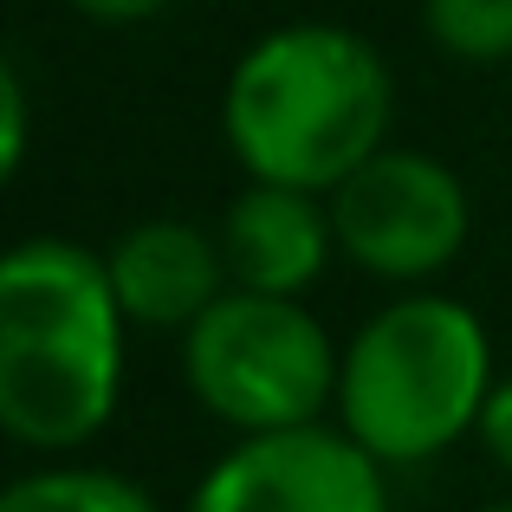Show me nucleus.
I'll use <instances>...</instances> for the list:
<instances>
[{
	"label": "nucleus",
	"mask_w": 512,
	"mask_h": 512,
	"mask_svg": "<svg viewBox=\"0 0 512 512\" xmlns=\"http://www.w3.org/2000/svg\"><path fill=\"white\" fill-rule=\"evenodd\" d=\"M389 65L344 26H279L240 52L221 130L253 182L331 195L389 150Z\"/></svg>",
	"instance_id": "obj_2"
},
{
	"label": "nucleus",
	"mask_w": 512,
	"mask_h": 512,
	"mask_svg": "<svg viewBox=\"0 0 512 512\" xmlns=\"http://www.w3.org/2000/svg\"><path fill=\"white\" fill-rule=\"evenodd\" d=\"M78 13H91V20H104V26H130V20H150L163 0H72Z\"/></svg>",
	"instance_id": "obj_13"
},
{
	"label": "nucleus",
	"mask_w": 512,
	"mask_h": 512,
	"mask_svg": "<svg viewBox=\"0 0 512 512\" xmlns=\"http://www.w3.org/2000/svg\"><path fill=\"white\" fill-rule=\"evenodd\" d=\"M428 39L461 65L512 59V0H428Z\"/></svg>",
	"instance_id": "obj_10"
},
{
	"label": "nucleus",
	"mask_w": 512,
	"mask_h": 512,
	"mask_svg": "<svg viewBox=\"0 0 512 512\" xmlns=\"http://www.w3.org/2000/svg\"><path fill=\"white\" fill-rule=\"evenodd\" d=\"M0 512H163L137 480L111 467H46L0 493Z\"/></svg>",
	"instance_id": "obj_9"
},
{
	"label": "nucleus",
	"mask_w": 512,
	"mask_h": 512,
	"mask_svg": "<svg viewBox=\"0 0 512 512\" xmlns=\"http://www.w3.org/2000/svg\"><path fill=\"white\" fill-rule=\"evenodd\" d=\"M325 208L344 260H357L376 279H396V286L448 273L474 227L461 175L428 150L370 156L344 188H331Z\"/></svg>",
	"instance_id": "obj_5"
},
{
	"label": "nucleus",
	"mask_w": 512,
	"mask_h": 512,
	"mask_svg": "<svg viewBox=\"0 0 512 512\" xmlns=\"http://www.w3.org/2000/svg\"><path fill=\"white\" fill-rule=\"evenodd\" d=\"M111 286L130 325L143 331H188L214 299H227V260H221V234L195 221H137L111 253Z\"/></svg>",
	"instance_id": "obj_7"
},
{
	"label": "nucleus",
	"mask_w": 512,
	"mask_h": 512,
	"mask_svg": "<svg viewBox=\"0 0 512 512\" xmlns=\"http://www.w3.org/2000/svg\"><path fill=\"white\" fill-rule=\"evenodd\" d=\"M480 441H487V454L512 474V376H506V383H493L487 415H480Z\"/></svg>",
	"instance_id": "obj_12"
},
{
	"label": "nucleus",
	"mask_w": 512,
	"mask_h": 512,
	"mask_svg": "<svg viewBox=\"0 0 512 512\" xmlns=\"http://www.w3.org/2000/svg\"><path fill=\"white\" fill-rule=\"evenodd\" d=\"M344 357L299 299L227 292L182 331L188 396L234 435H286L312 428L338 402Z\"/></svg>",
	"instance_id": "obj_4"
},
{
	"label": "nucleus",
	"mask_w": 512,
	"mask_h": 512,
	"mask_svg": "<svg viewBox=\"0 0 512 512\" xmlns=\"http://www.w3.org/2000/svg\"><path fill=\"white\" fill-rule=\"evenodd\" d=\"M0 169H20V156H26V78H20V65H0Z\"/></svg>",
	"instance_id": "obj_11"
},
{
	"label": "nucleus",
	"mask_w": 512,
	"mask_h": 512,
	"mask_svg": "<svg viewBox=\"0 0 512 512\" xmlns=\"http://www.w3.org/2000/svg\"><path fill=\"white\" fill-rule=\"evenodd\" d=\"M124 325L111 260L20 240L0 260V428L20 448H85L124 396Z\"/></svg>",
	"instance_id": "obj_1"
},
{
	"label": "nucleus",
	"mask_w": 512,
	"mask_h": 512,
	"mask_svg": "<svg viewBox=\"0 0 512 512\" xmlns=\"http://www.w3.org/2000/svg\"><path fill=\"white\" fill-rule=\"evenodd\" d=\"M331 247V208L299 188L247 182L221 214V260L234 292H266V299H299L305 286H318Z\"/></svg>",
	"instance_id": "obj_8"
},
{
	"label": "nucleus",
	"mask_w": 512,
	"mask_h": 512,
	"mask_svg": "<svg viewBox=\"0 0 512 512\" xmlns=\"http://www.w3.org/2000/svg\"><path fill=\"white\" fill-rule=\"evenodd\" d=\"M493 396L487 325L461 299L415 292L350 338L338 370V422L370 461L422 467L480 428Z\"/></svg>",
	"instance_id": "obj_3"
},
{
	"label": "nucleus",
	"mask_w": 512,
	"mask_h": 512,
	"mask_svg": "<svg viewBox=\"0 0 512 512\" xmlns=\"http://www.w3.org/2000/svg\"><path fill=\"white\" fill-rule=\"evenodd\" d=\"M182 512H389V487L383 461H370L344 428L312 422L286 435H240Z\"/></svg>",
	"instance_id": "obj_6"
},
{
	"label": "nucleus",
	"mask_w": 512,
	"mask_h": 512,
	"mask_svg": "<svg viewBox=\"0 0 512 512\" xmlns=\"http://www.w3.org/2000/svg\"><path fill=\"white\" fill-rule=\"evenodd\" d=\"M480 512H512V500H493V506H480Z\"/></svg>",
	"instance_id": "obj_14"
}]
</instances>
